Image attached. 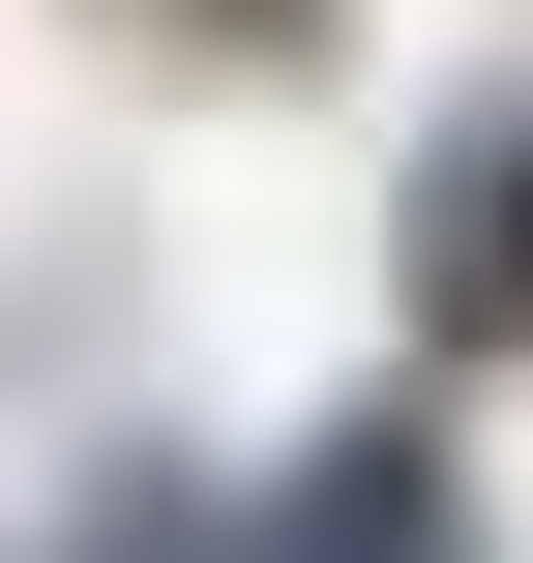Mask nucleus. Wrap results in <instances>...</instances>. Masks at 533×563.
I'll use <instances>...</instances> for the list:
<instances>
[{"label":"nucleus","mask_w":533,"mask_h":563,"mask_svg":"<svg viewBox=\"0 0 533 563\" xmlns=\"http://www.w3.org/2000/svg\"><path fill=\"white\" fill-rule=\"evenodd\" d=\"M237 563H475V505H445V416L386 386V416H326L267 505H237Z\"/></svg>","instance_id":"obj_1"},{"label":"nucleus","mask_w":533,"mask_h":563,"mask_svg":"<svg viewBox=\"0 0 533 563\" xmlns=\"http://www.w3.org/2000/svg\"><path fill=\"white\" fill-rule=\"evenodd\" d=\"M415 327H445V356H533V119H445V178H415Z\"/></svg>","instance_id":"obj_2"},{"label":"nucleus","mask_w":533,"mask_h":563,"mask_svg":"<svg viewBox=\"0 0 533 563\" xmlns=\"http://www.w3.org/2000/svg\"><path fill=\"white\" fill-rule=\"evenodd\" d=\"M89 563H237V505H178V475H119V505H89Z\"/></svg>","instance_id":"obj_3"}]
</instances>
